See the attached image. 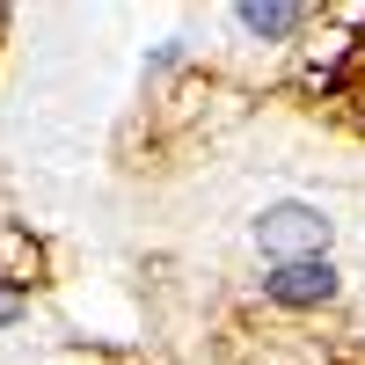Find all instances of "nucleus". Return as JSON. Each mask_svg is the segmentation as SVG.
I'll return each instance as SVG.
<instances>
[{"instance_id": "f257e3e1", "label": "nucleus", "mask_w": 365, "mask_h": 365, "mask_svg": "<svg viewBox=\"0 0 365 365\" xmlns=\"http://www.w3.org/2000/svg\"><path fill=\"white\" fill-rule=\"evenodd\" d=\"M256 241H263V256H278V263L329 256V220H322L314 205H270L263 220H256Z\"/></svg>"}, {"instance_id": "f03ea898", "label": "nucleus", "mask_w": 365, "mask_h": 365, "mask_svg": "<svg viewBox=\"0 0 365 365\" xmlns=\"http://www.w3.org/2000/svg\"><path fill=\"white\" fill-rule=\"evenodd\" d=\"M336 263L329 256H299V263H270V278L263 292L278 299V307H322V299H336Z\"/></svg>"}, {"instance_id": "7ed1b4c3", "label": "nucleus", "mask_w": 365, "mask_h": 365, "mask_svg": "<svg viewBox=\"0 0 365 365\" xmlns=\"http://www.w3.org/2000/svg\"><path fill=\"white\" fill-rule=\"evenodd\" d=\"M314 8H299V0H249V8H234V22L249 29V37H292V29H307Z\"/></svg>"}, {"instance_id": "20e7f679", "label": "nucleus", "mask_w": 365, "mask_h": 365, "mask_svg": "<svg viewBox=\"0 0 365 365\" xmlns=\"http://www.w3.org/2000/svg\"><path fill=\"white\" fill-rule=\"evenodd\" d=\"M15 314H22V292H0V329H8Z\"/></svg>"}]
</instances>
